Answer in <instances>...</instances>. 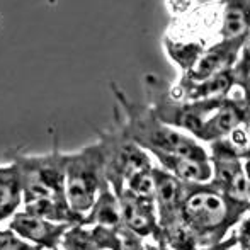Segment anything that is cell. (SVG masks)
<instances>
[{
    "mask_svg": "<svg viewBox=\"0 0 250 250\" xmlns=\"http://www.w3.org/2000/svg\"><path fill=\"white\" fill-rule=\"evenodd\" d=\"M22 175L24 211L55 223L83 225L85 218L70 208L65 191L66 153L55 145L51 153L27 155L21 148L7 151Z\"/></svg>",
    "mask_w": 250,
    "mask_h": 250,
    "instance_id": "1",
    "label": "cell"
},
{
    "mask_svg": "<svg viewBox=\"0 0 250 250\" xmlns=\"http://www.w3.org/2000/svg\"><path fill=\"white\" fill-rule=\"evenodd\" d=\"M111 90L118 101V109L125 114V118L121 119V116L114 109L116 128L146 153L177 155V157H188L194 160H209V155L199 143L158 121L148 104H140L129 99L116 82H111Z\"/></svg>",
    "mask_w": 250,
    "mask_h": 250,
    "instance_id": "2",
    "label": "cell"
},
{
    "mask_svg": "<svg viewBox=\"0 0 250 250\" xmlns=\"http://www.w3.org/2000/svg\"><path fill=\"white\" fill-rule=\"evenodd\" d=\"M247 211V208L228 201L211 182H184L181 220L194 235L199 247L221 244L227 231Z\"/></svg>",
    "mask_w": 250,
    "mask_h": 250,
    "instance_id": "3",
    "label": "cell"
},
{
    "mask_svg": "<svg viewBox=\"0 0 250 250\" xmlns=\"http://www.w3.org/2000/svg\"><path fill=\"white\" fill-rule=\"evenodd\" d=\"M99 143L104 151V174L116 196L125 189L140 198L155 199L153 164L148 153L128 140L118 128L99 131Z\"/></svg>",
    "mask_w": 250,
    "mask_h": 250,
    "instance_id": "4",
    "label": "cell"
},
{
    "mask_svg": "<svg viewBox=\"0 0 250 250\" xmlns=\"http://www.w3.org/2000/svg\"><path fill=\"white\" fill-rule=\"evenodd\" d=\"M105 184L104 151L99 142L75 153H66L65 191L70 208L77 214L85 218Z\"/></svg>",
    "mask_w": 250,
    "mask_h": 250,
    "instance_id": "5",
    "label": "cell"
},
{
    "mask_svg": "<svg viewBox=\"0 0 250 250\" xmlns=\"http://www.w3.org/2000/svg\"><path fill=\"white\" fill-rule=\"evenodd\" d=\"M213 165L211 184L228 201L250 211V184L240 158L209 157Z\"/></svg>",
    "mask_w": 250,
    "mask_h": 250,
    "instance_id": "6",
    "label": "cell"
},
{
    "mask_svg": "<svg viewBox=\"0 0 250 250\" xmlns=\"http://www.w3.org/2000/svg\"><path fill=\"white\" fill-rule=\"evenodd\" d=\"M116 198H118L119 206H121L123 227L142 238L151 237L155 242H162V231L160 227H158L155 199L140 198L128 189H125Z\"/></svg>",
    "mask_w": 250,
    "mask_h": 250,
    "instance_id": "7",
    "label": "cell"
},
{
    "mask_svg": "<svg viewBox=\"0 0 250 250\" xmlns=\"http://www.w3.org/2000/svg\"><path fill=\"white\" fill-rule=\"evenodd\" d=\"M244 43L245 40H231V41L221 40L220 43H216L208 51H204V55L199 58V62L196 63L194 68L189 73H186V75H182L177 87L184 89V87H189L192 83L204 82V80L211 79V77L220 72L233 68Z\"/></svg>",
    "mask_w": 250,
    "mask_h": 250,
    "instance_id": "8",
    "label": "cell"
},
{
    "mask_svg": "<svg viewBox=\"0 0 250 250\" xmlns=\"http://www.w3.org/2000/svg\"><path fill=\"white\" fill-rule=\"evenodd\" d=\"M73 225L68 223H55V221L44 220V218L34 216L26 211H17L10 218L9 228L16 231L19 237L41 249H58L65 231Z\"/></svg>",
    "mask_w": 250,
    "mask_h": 250,
    "instance_id": "9",
    "label": "cell"
},
{
    "mask_svg": "<svg viewBox=\"0 0 250 250\" xmlns=\"http://www.w3.org/2000/svg\"><path fill=\"white\" fill-rule=\"evenodd\" d=\"M153 186L155 208H157L160 230L182 221L181 204L184 196V182L179 181L175 175L168 174L162 167H153Z\"/></svg>",
    "mask_w": 250,
    "mask_h": 250,
    "instance_id": "10",
    "label": "cell"
},
{
    "mask_svg": "<svg viewBox=\"0 0 250 250\" xmlns=\"http://www.w3.org/2000/svg\"><path fill=\"white\" fill-rule=\"evenodd\" d=\"M62 250H121L119 230L105 228L101 225H73L65 231Z\"/></svg>",
    "mask_w": 250,
    "mask_h": 250,
    "instance_id": "11",
    "label": "cell"
},
{
    "mask_svg": "<svg viewBox=\"0 0 250 250\" xmlns=\"http://www.w3.org/2000/svg\"><path fill=\"white\" fill-rule=\"evenodd\" d=\"M237 85L235 83L233 68L220 72L213 75L211 79L204 80L199 83H192L189 87H172V96L179 101L186 102H198V101H209L227 97L231 92V89Z\"/></svg>",
    "mask_w": 250,
    "mask_h": 250,
    "instance_id": "12",
    "label": "cell"
},
{
    "mask_svg": "<svg viewBox=\"0 0 250 250\" xmlns=\"http://www.w3.org/2000/svg\"><path fill=\"white\" fill-rule=\"evenodd\" d=\"M162 165L164 170L168 174L175 175L182 182H196V184H204L209 182L213 177V165L211 160H194L188 157H177V155H153Z\"/></svg>",
    "mask_w": 250,
    "mask_h": 250,
    "instance_id": "13",
    "label": "cell"
},
{
    "mask_svg": "<svg viewBox=\"0 0 250 250\" xmlns=\"http://www.w3.org/2000/svg\"><path fill=\"white\" fill-rule=\"evenodd\" d=\"M83 225H87V227L101 225V227L112 228V230H119L123 227L121 206H119V201L109 184H105L101 189L92 209L85 214Z\"/></svg>",
    "mask_w": 250,
    "mask_h": 250,
    "instance_id": "14",
    "label": "cell"
},
{
    "mask_svg": "<svg viewBox=\"0 0 250 250\" xmlns=\"http://www.w3.org/2000/svg\"><path fill=\"white\" fill-rule=\"evenodd\" d=\"M22 203V175L14 162L0 167V211L12 218Z\"/></svg>",
    "mask_w": 250,
    "mask_h": 250,
    "instance_id": "15",
    "label": "cell"
},
{
    "mask_svg": "<svg viewBox=\"0 0 250 250\" xmlns=\"http://www.w3.org/2000/svg\"><path fill=\"white\" fill-rule=\"evenodd\" d=\"M250 36V2H227L221 24V40H247Z\"/></svg>",
    "mask_w": 250,
    "mask_h": 250,
    "instance_id": "16",
    "label": "cell"
},
{
    "mask_svg": "<svg viewBox=\"0 0 250 250\" xmlns=\"http://www.w3.org/2000/svg\"><path fill=\"white\" fill-rule=\"evenodd\" d=\"M164 48L172 62L182 70V75L191 72L206 51L201 43H181V41L170 40L168 36L164 38Z\"/></svg>",
    "mask_w": 250,
    "mask_h": 250,
    "instance_id": "17",
    "label": "cell"
},
{
    "mask_svg": "<svg viewBox=\"0 0 250 250\" xmlns=\"http://www.w3.org/2000/svg\"><path fill=\"white\" fill-rule=\"evenodd\" d=\"M162 231V242L170 250H199V244L182 221L170 227L164 228Z\"/></svg>",
    "mask_w": 250,
    "mask_h": 250,
    "instance_id": "18",
    "label": "cell"
},
{
    "mask_svg": "<svg viewBox=\"0 0 250 250\" xmlns=\"http://www.w3.org/2000/svg\"><path fill=\"white\" fill-rule=\"evenodd\" d=\"M0 250H43L38 245L24 240L22 237L9 230H0Z\"/></svg>",
    "mask_w": 250,
    "mask_h": 250,
    "instance_id": "19",
    "label": "cell"
},
{
    "mask_svg": "<svg viewBox=\"0 0 250 250\" xmlns=\"http://www.w3.org/2000/svg\"><path fill=\"white\" fill-rule=\"evenodd\" d=\"M233 75H235V83H237V87H242V83L250 77V36L245 40L244 46H242L238 60L233 66Z\"/></svg>",
    "mask_w": 250,
    "mask_h": 250,
    "instance_id": "20",
    "label": "cell"
},
{
    "mask_svg": "<svg viewBox=\"0 0 250 250\" xmlns=\"http://www.w3.org/2000/svg\"><path fill=\"white\" fill-rule=\"evenodd\" d=\"M231 244L238 245L242 250H250V218L242 221V225L238 227V230L230 237Z\"/></svg>",
    "mask_w": 250,
    "mask_h": 250,
    "instance_id": "21",
    "label": "cell"
},
{
    "mask_svg": "<svg viewBox=\"0 0 250 250\" xmlns=\"http://www.w3.org/2000/svg\"><path fill=\"white\" fill-rule=\"evenodd\" d=\"M242 94H244V97H245V102H247V105H249V109H250V77L247 80H245L244 83H242Z\"/></svg>",
    "mask_w": 250,
    "mask_h": 250,
    "instance_id": "22",
    "label": "cell"
},
{
    "mask_svg": "<svg viewBox=\"0 0 250 250\" xmlns=\"http://www.w3.org/2000/svg\"><path fill=\"white\" fill-rule=\"evenodd\" d=\"M228 249H231L230 242H228V240H223V242H221V244H218V245H213V247H206V249H201V250H228Z\"/></svg>",
    "mask_w": 250,
    "mask_h": 250,
    "instance_id": "23",
    "label": "cell"
},
{
    "mask_svg": "<svg viewBox=\"0 0 250 250\" xmlns=\"http://www.w3.org/2000/svg\"><path fill=\"white\" fill-rule=\"evenodd\" d=\"M244 168H245V174H247V179H249V184H250V158L244 162Z\"/></svg>",
    "mask_w": 250,
    "mask_h": 250,
    "instance_id": "24",
    "label": "cell"
},
{
    "mask_svg": "<svg viewBox=\"0 0 250 250\" xmlns=\"http://www.w3.org/2000/svg\"><path fill=\"white\" fill-rule=\"evenodd\" d=\"M249 136H250V128H249ZM249 158H250V150H249Z\"/></svg>",
    "mask_w": 250,
    "mask_h": 250,
    "instance_id": "25",
    "label": "cell"
},
{
    "mask_svg": "<svg viewBox=\"0 0 250 250\" xmlns=\"http://www.w3.org/2000/svg\"><path fill=\"white\" fill-rule=\"evenodd\" d=\"M53 250H62V249H60V247H58V249H53Z\"/></svg>",
    "mask_w": 250,
    "mask_h": 250,
    "instance_id": "26",
    "label": "cell"
}]
</instances>
